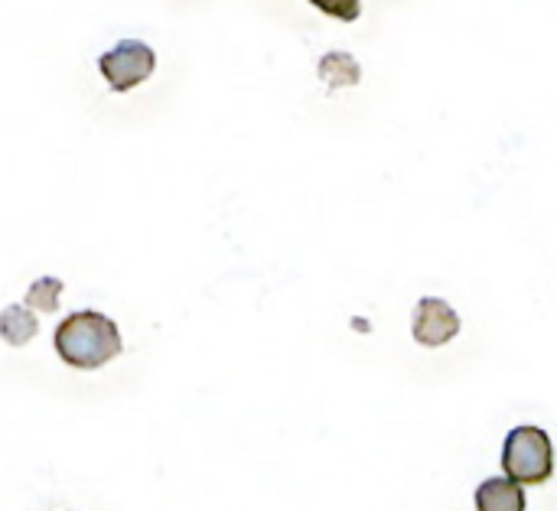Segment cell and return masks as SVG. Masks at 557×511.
<instances>
[{"label":"cell","instance_id":"obj_1","mask_svg":"<svg viewBox=\"0 0 557 511\" xmlns=\"http://www.w3.org/2000/svg\"><path fill=\"white\" fill-rule=\"evenodd\" d=\"M52 342H55L59 359L82 372L101 369L114 356H121V333H117L114 320H108L104 313H95V310L72 313L69 320H62Z\"/></svg>","mask_w":557,"mask_h":511},{"label":"cell","instance_id":"obj_2","mask_svg":"<svg viewBox=\"0 0 557 511\" xmlns=\"http://www.w3.org/2000/svg\"><path fill=\"white\" fill-rule=\"evenodd\" d=\"M503 470L519 486H542L555 476V447L542 427H516L503 447Z\"/></svg>","mask_w":557,"mask_h":511},{"label":"cell","instance_id":"obj_3","mask_svg":"<svg viewBox=\"0 0 557 511\" xmlns=\"http://www.w3.org/2000/svg\"><path fill=\"white\" fill-rule=\"evenodd\" d=\"M153 65H157L153 49L147 42H137V39H124L98 59V68L108 78L111 91H131L134 85L147 82Z\"/></svg>","mask_w":557,"mask_h":511},{"label":"cell","instance_id":"obj_4","mask_svg":"<svg viewBox=\"0 0 557 511\" xmlns=\"http://www.w3.org/2000/svg\"><path fill=\"white\" fill-rule=\"evenodd\" d=\"M460 333V316L450 303L437 297H424L414 310V339L428 349L450 342Z\"/></svg>","mask_w":557,"mask_h":511},{"label":"cell","instance_id":"obj_5","mask_svg":"<svg viewBox=\"0 0 557 511\" xmlns=\"http://www.w3.org/2000/svg\"><path fill=\"white\" fill-rule=\"evenodd\" d=\"M476 511H525V493L512 479H486L476 489Z\"/></svg>","mask_w":557,"mask_h":511},{"label":"cell","instance_id":"obj_6","mask_svg":"<svg viewBox=\"0 0 557 511\" xmlns=\"http://www.w3.org/2000/svg\"><path fill=\"white\" fill-rule=\"evenodd\" d=\"M320 75L330 88H346L359 82V62L346 52H330L320 59Z\"/></svg>","mask_w":557,"mask_h":511},{"label":"cell","instance_id":"obj_7","mask_svg":"<svg viewBox=\"0 0 557 511\" xmlns=\"http://www.w3.org/2000/svg\"><path fill=\"white\" fill-rule=\"evenodd\" d=\"M59 290H62V281H55V277H42V281H36L33 287H29V294H26V303H36L39 310H55L59 303Z\"/></svg>","mask_w":557,"mask_h":511},{"label":"cell","instance_id":"obj_8","mask_svg":"<svg viewBox=\"0 0 557 511\" xmlns=\"http://www.w3.org/2000/svg\"><path fill=\"white\" fill-rule=\"evenodd\" d=\"M317 10H323L326 16H333V20H346V23H352L359 13H362V0H310Z\"/></svg>","mask_w":557,"mask_h":511}]
</instances>
